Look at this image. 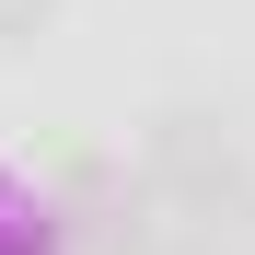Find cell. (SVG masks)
Wrapping results in <instances>:
<instances>
[{"mask_svg":"<svg viewBox=\"0 0 255 255\" xmlns=\"http://www.w3.org/2000/svg\"><path fill=\"white\" fill-rule=\"evenodd\" d=\"M47 12H58V0H0V47H23V35H47Z\"/></svg>","mask_w":255,"mask_h":255,"instance_id":"obj_1","label":"cell"}]
</instances>
